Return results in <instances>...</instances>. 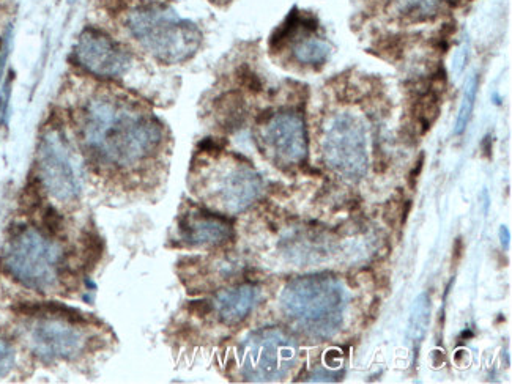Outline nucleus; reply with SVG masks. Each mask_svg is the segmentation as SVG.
Masks as SVG:
<instances>
[{"instance_id":"nucleus-1","label":"nucleus","mask_w":512,"mask_h":384,"mask_svg":"<svg viewBox=\"0 0 512 384\" xmlns=\"http://www.w3.org/2000/svg\"><path fill=\"white\" fill-rule=\"evenodd\" d=\"M79 131L98 163L120 170L145 163L163 142V126L155 115L109 93L92 96L84 104Z\"/></svg>"},{"instance_id":"nucleus-2","label":"nucleus","mask_w":512,"mask_h":384,"mask_svg":"<svg viewBox=\"0 0 512 384\" xmlns=\"http://www.w3.org/2000/svg\"><path fill=\"white\" fill-rule=\"evenodd\" d=\"M279 301L289 322L311 339H330L344 323L346 288L328 274L297 277L284 287Z\"/></svg>"},{"instance_id":"nucleus-3","label":"nucleus","mask_w":512,"mask_h":384,"mask_svg":"<svg viewBox=\"0 0 512 384\" xmlns=\"http://www.w3.org/2000/svg\"><path fill=\"white\" fill-rule=\"evenodd\" d=\"M128 32L139 45L166 65L193 59L202 45V32L193 21L180 18L163 5H142L125 19Z\"/></svg>"},{"instance_id":"nucleus-4","label":"nucleus","mask_w":512,"mask_h":384,"mask_svg":"<svg viewBox=\"0 0 512 384\" xmlns=\"http://www.w3.org/2000/svg\"><path fill=\"white\" fill-rule=\"evenodd\" d=\"M2 262L16 281L46 292L59 282L62 252L54 241L37 229L24 227L8 240Z\"/></svg>"},{"instance_id":"nucleus-5","label":"nucleus","mask_w":512,"mask_h":384,"mask_svg":"<svg viewBox=\"0 0 512 384\" xmlns=\"http://www.w3.org/2000/svg\"><path fill=\"white\" fill-rule=\"evenodd\" d=\"M298 353L297 340L284 329H257L238 351L240 372L251 383H275L294 369Z\"/></svg>"},{"instance_id":"nucleus-6","label":"nucleus","mask_w":512,"mask_h":384,"mask_svg":"<svg viewBox=\"0 0 512 384\" xmlns=\"http://www.w3.org/2000/svg\"><path fill=\"white\" fill-rule=\"evenodd\" d=\"M322 153L334 174L347 181H360L369 167L366 126L352 114L334 117L323 136Z\"/></svg>"},{"instance_id":"nucleus-7","label":"nucleus","mask_w":512,"mask_h":384,"mask_svg":"<svg viewBox=\"0 0 512 384\" xmlns=\"http://www.w3.org/2000/svg\"><path fill=\"white\" fill-rule=\"evenodd\" d=\"M27 344L46 361L73 359L89 344V334L73 315L48 312L37 315L26 329Z\"/></svg>"},{"instance_id":"nucleus-8","label":"nucleus","mask_w":512,"mask_h":384,"mask_svg":"<svg viewBox=\"0 0 512 384\" xmlns=\"http://www.w3.org/2000/svg\"><path fill=\"white\" fill-rule=\"evenodd\" d=\"M38 175L49 196L59 202L78 199L82 178L78 163L64 134L49 130L38 147Z\"/></svg>"},{"instance_id":"nucleus-9","label":"nucleus","mask_w":512,"mask_h":384,"mask_svg":"<svg viewBox=\"0 0 512 384\" xmlns=\"http://www.w3.org/2000/svg\"><path fill=\"white\" fill-rule=\"evenodd\" d=\"M259 137L265 152L281 166H298L308 158V130L298 112L271 114L260 126Z\"/></svg>"},{"instance_id":"nucleus-10","label":"nucleus","mask_w":512,"mask_h":384,"mask_svg":"<svg viewBox=\"0 0 512 384\" xmlns=\"http://www.w3.org/2000/svg\"><path fill=\"white\" fill-rule=\"evenodd\" d=\"M73 56L79 67L98 78H122L133 63L130 52L119 41L93 27L79 35Z\"/></svg>"},{"instance_id":"nucleus-11","label":"nucleus","mask_w":512,"mask_h":384,"mask_svg":"<svg viewBox=\"0 0 512 384\" xmlns=\"http://www.w3.org/2000/svg\"><path fill=\"white\" fill-rule=\"evenodd\" d=\"M264 191V180L253 167L232 163L219 170L208 186L210 204L226 213H240L253 205Z\"/></svg>"},{"instance_id":"nucleus-12","label":"nucleus","mask_w":512,"mask_h":384,"mask_svg":"<svg viewBox=\"0 0 512 384\" xmlns=\"http://www.w3.org/2000/svg\"><path fill=\"white\" fill-rule=\"evenodd\" d=\"M180 240L190 248H219L234 237L231 222L208 211L193 210L180 218Z\"/></svg>"},{"instance_id":"nucleus-13","label":"nucleus","mask_w":512,"mask_h":384,"mask_svg":"<svg viewBox=\"0 0 512 384\" xmlns=\"http://www.w3.org/2000/svg\"><path fill=\"white\" fill-rule=\"evenodd\" d=\"M262 290L256 284H240L221 290L213 300V311L227 326L240 325L256 309Z\"/></svg>"},{"instance_id":"nucleus-14","label":"nucleus","mask_w":512,"mask_h":384,"mask_svg":"<svg viewBox=\"0 0 512 384\" xmlns=\"http://www.w3.org/2000/svg\"><path fill=\"white\" fill-rule=\"evenodd\" d=\"M453 4L454 0H393V13L404 21L421 23L437 18Z\"/></svg>"},{"instance_id":"nucleus-15","label":"nucleus","mask_w":512,"mask_h":384,"mask_svg":"<svg viewBox=\"0 0 512 384\" xmlns=\"http://www.w3.org/2000/svg\"><path fill=\"white\" fill-rule=\"evenodd\" d=\"M431 311V295L423 292L413 303L409 326H407V342H409L413 353H416V355H418L424 337H426L427 329L431 325Z\"/></svg>"},{"instance_id":"nucleus-16","label":"nucleus","mask_w":512,"mask_h":384,"mask_svg":"<svg viewBox=\"0 0 512 384\" xmlns=\"http://www.w3.org/2000/svg\"><path fill=\"white\" fill-rule=\"evenodd\" d=\"M331 48L328 43L320 40V38L306 37L301 40L295 41L292 46V56L301 65H309V67H316V65H323L330 57Z\"/></svg>"},{"instance_id":"nucleus-17","label":"nucleus","mask_w":512,"mask_h":384,"mask_svg":"<svg viewBox=\"0 0 512 384\" xmlns=\"http://www.w3.org/2000/svg\"><path fill=\"white\" fill-rule=\"evenodd\" d=\"M479 78L476 74H472L468 78L465 85L464 96H462L461 108L457 114L456 126H454V134L461 136L467 130L468 123L472 119L473 109H475L476 96H478Z\"/></svg>"},{"instance_id":"nucleus-18","label":"nucleus","mask_w":512,"mask_h":384,"mask_svg":"<svg viewBox=\"0 0 512 384\" xmlns=\"http://www.w3.org/2000/svg\"><path fill=\"white\" fill-rule=\"evenodd\" d=\"M16 355L10 342L0 337V380L7 377L15 367Z\"/></svg>"},{"instance_id":"nucleus-19","label":"nucleus","mask_w":512,"mask_h":384,"mask_svg":"<svg viewBox=\"0 0 512 384\" xmlns=\"http://www.w3.org/2000/svg\"><path fill=\"white\" fill-rule=\"evenodd\" d=\"M468 60V43H462L461 48L457 49L456 56H454V73L461 74L464 71L465 63Z\"/></svg>"},{"instance_id":"nucleus-20","label":"nucleus","mask_w":512,"mask_h":384,"mask_svg":"<svg viewBox=\"0 0 512 384\" xmlns=\"http://www.w3.org/2000/svg\"><path fill=\"white\" fill-rule=\"evenodd\" d=\"M465 251V244L464 240H462L461 237L456 238V241H454V248H453V265L457 266V263L461 262L462 255H464Z\"/></svg>"},{"instance_id":"nucleus-21","label":"nucleus","mask_w":512,"mask_h":384,"mask_svg":"<svg viewBox=\"0 0 512 384\" xmlns=\"http://www.w3.org/2000/svg\"><path fill=\"white\" fill-rule=\"evenodd\" d=\"M498 237H500V243L503 249L508 251L509 246H511V232H509L508 227L501 226L500 230H498Z\"/></svg>"},{"instance_id":"nucleus-22","label":"nucleus","mask_w":512,"mask_h":384,"mask_svg":"<svg viewBox=\"0 0 512 384\" xmlns=\"http://www.w3.org/2000/svg\"><path fill=\"white\" fill-rule=\"evenodd\" d=\"M423 159L424 156L421 155L420 161L416 163L415 169L412 170V174H410L409 177V186L410 189L416 188V181H418V177H420L421 169H423Z\"/></svg>"},{"instance_id":"nucleus-23","label":"nucleus","mask_w":512,"mask_h":384,"mask_svg":"<svg viewBox=\"0 0 512 384\" xmlns=\"http://www.w3.org/2000/svg\"><path fill=\"white\" fill-rule=\"evenodd\" d=\"M8 95H10V82L5 85V90L2 92V95H0V119H2L5 112H7Z\"/></svg>"}]
</instances>
